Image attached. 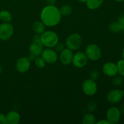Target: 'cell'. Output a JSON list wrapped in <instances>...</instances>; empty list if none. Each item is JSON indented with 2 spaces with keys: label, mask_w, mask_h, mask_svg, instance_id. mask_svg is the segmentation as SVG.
Here are the masks:
<instances>
[{
  "label": "cell",
  "mask_w": 124,
  "mask_h": 124,
  "mask_svg": "<svg viewBox=\"0 0 124 124\" xmlns=\"http://www.w3.org/2000/svg\"><path fill=\"white\" fill-rule=\"evenodd\" d=\"M112 82L113 84L115 86H121L123 83V77H122L121 76H115Z\"/></svg>",
  "instance_id": "cell-24"
},
{
  "label": "cell",
  "mask_w": 124,
  "mask_h": 124,
  "mask_svg": "<svg viewBox=\"0 0 124 124\" xmlns=\"http://www.w3.org/2000/svg\"><path fill=\"white\" fill-rule=\"evenodd\" d=\"M78 1L81 2H86L88 0H78Z\"/></svg>",
  "instance_id": "cell-34"
},
{
  "label": "cell",
  "mask_w": 124,
  "mask_h": 124,
  "mask_svg": "<svg viewBox=\"0 0 124 124\" xmlns=\"http://www.w3.org/2000/svg\"><path fill=\"white\" fill-rule=\"evenodd\" d=\"M28 58H29V60H30V61H32V60H34V59H35V56H33V54H30V55L29 56V57H28Z\"/></svg>",
  "instance_id": "cell-32"
},
{
  "label": "cell",
  "mask_w": 124,
  "mask_h": 124,
  "mask_svg": "<svg viewBox=\"0 0 124 124\" xmlns=\"http://www.w3.org/2000/svg\"><path fill=\"white\" fill-rule=\"evenodd\" d=\"M61 18L59 9L54 5L46 6L41 11V20L46 26H56L60 23Z\"/></svg>",
  "instance_id": "cell-1"
},
{
  "label": "cell",
  "mask_w": 124,
  "mask_h": 124,
  "mask_svg": "<svg viewBox=\"0 0 124 124\" xmlns=\"http://www.w3.org/2000/svg\"><path fill=\"white\" fill-rule=\"evenodd\" d=\"M116 65L117 68V73L124 78V59H122L119 61Z\"/></svg>",
  "instance_id": "cell-22"
},
{
  "label": "cell",
  "mask_w": 124,
  "mask_h": 124,
  "mask_svg": "<svg viewBox=\"0 0 124 124\" xmlns=\"http://www.w3.org/2000/svg\"><path fill=\"white\" fill-rule=\"evenodd\" d=\"M104 0H88L86 2L87 6L89 9L95 10L99 8L102 4Z\"/></svg>",
  "instance_id": "cell-16"
},
{
  "label": "cell",
  "mask_w": 124,
  "mask_h": 124,
  "mask_svg": "<svg viewBox=\"0 0 124 124\" xmlns=\"http://www.w3.org/2000/svg\"><path fill=\"white\" fill-rule=\"evenodd\" d=\"M82 123L83 124H95L96 123V119L93 114H85L82 117Z\"/></svg>",
  "instance_id": "cell-18"
},
{
  "label": "cell",
  "mask_w": 124,
  "mask_h": 124,
  "mask_svg": "<svg viewBox=\"0 0 124 124\" xmlns=\"http://www.w3.org/2000/svg\"><path fill=\"white\" fill-rule=\"evenodd\" d=\"M34 61H35V65L39 69H43L46 66V62L42 59V57H39V56L35 57Z\"/></svg>",
  "instance_id": "cell-23"
},
{
  "label": "cell",
  "mask_w": 124,
  "mask_h": 124,
  "mask_svg": "<svg viewBox=\"0 0 124 124\" xmlns=\"http://www.w3.org/2000/svg\"><path fill=\"white\" fill-rule=\"evenodd\" d=\"M115 1H116V2H123V1H124V0H115Z\"/></svg>",
  "instance_id": "cell-35"
},
{
  "label": "cell",
  "mask_w": 124,
  "mask_h": 124,
  "mask_svg": "<svg viewBox=\"0 0 124 124\" xmlns=\"http://www.w3.org/2000/svg\"><path fill=\"white\" fill-rule=\"evenodd\" d=\"M66 46L68 48L74 51L79 49L82 44V38L78 33H73L67 37Z\"/></svg>",
  "instance_id": "cell-3"
},
{
  "label": "cell",
  "mask_w": 124,
  "mask_h": 124,
  "mask_svg": "<svg viewBox=\"0 0 124 124\" xmlns=\"http://www.w3.org/2000/svg\"><path fill=\"white\" fill-rule=\"evenodd\" d=\"M87 58L85 53L82 52H78L73 54L72 63L76 68H83L87 65Z\"/></svg>",
  "instance_id": "cell-9"
},
{
  "label": "cell",
  "mask_w": 124,
  "mask_h": 124,
  "mask_svg": "<svg viewBox=\"0 0 124 124\" xmlns=\"http://www.w3.org/2000/svg\"><path fill=\"white\" fill-rule=\"evenodd\" d=\"M95 105H96L95 104H93V102H91V104L88 105V110H89V111H93L94 108H93V107L95 106Z\"/></svg>",
  "instance_id": "cell-30"
},
{
  "label": "cell",
  "mask_w": 124,
  "mask_h": 124,
  "mask_svg": "<svg viewBox=\"0 0 124 124\" xmlns=\"http://www.w3.org/2000/svg\"><path fill=\"white\" fill-rule=\"evenodd\" d=\"M12 16L7 10H2L0 12V20L3 23H10L12 21Z\"/></svg>",
  "instance_id": "cell-19"
},
{
  "label": "cell",
  "mask_w": 124,
  "mask_h": 124,
  "mask_svg": "<svg viewBox=\"0 0 124 124\" xmlns=\"http://www.w3.org/2000/svg\"><path fill=\"white\" fill-rule=\"evenodd\" d=\"M106 117L111 124L118 123L121 117V111L116 107H110L107 111Z\"/></svg>",
  "instance_id": "cell-8"
},
{
  "label": "cell",
  "mask_w": 124,
  "mask_h": 124,
  "mask_svg": "<svg viewBox=\"0 0 124 124\" xmlns=\"http://www.w3.org/2000/svg\"><path fill=\"white\" fill-rule=\"evenodd\" d=\"M122 59H124V48H123L122 52Z\"/></svg>",
  "instance_id": "cell-33"
},
{
  "label": "cell",
  "mask_w": 124,
  "mask_h": 124,
  "mask_svg": "<svg viewBox=\"0 0 124 124\" xmlns=\"http://www.w3.org/2000/svg\"><path fill=\"white\" fill-rule=\"evenodd\" d=\"M41 42L47 48H53L59 42V37L55 32L50 30L45 31L40 35Z\"/></svg>",
  "instance_id": "cell-2"
},
{
  "label": "cell",
  "mask_w": 124,
  "mask_h": 124,
  "mask_svg": "<svg viewBox=\"0 0 124 124\" xmlns=\"http://www.w3.org/2000/svg\"><path fill=\"white\" fill-rule=\"evenodd\" d=\"M2 67L0 65V74L1 73V72H2Z\"/></svg>",
  "instance_id": "cell-36"
},
{
  "label": "cell",
  "mask_w": 124,
  "mask_h": 124,
  "mask_svg": "<svg viewBox=\"0 0 124 124\" xmlns=\"http://www.w3.org/2000/svg\"><path fill=\"white\" fill-rule=\"evenodd\" d=\"M43 44L41 42L39 35H36L33 38L32 42L29 48L30 54H33L35 57L41 55L43 50Z\"/></svg>",
  "instance_id": "cell-5"
},
{
  "label": "cell",
  "mask_w": 124,
  "mask_h": 124,
  "mask_svg": "<svg viewBox=\"0 0 124 124\" xmlns=\"http://www.w3.org/2000/svg\"><path fill=\"white\" fill-rule=\"evenodd\" d=\"M41 57L47 64H53L57 61L58 56L56 52L52 49V48H47L42 50Z\"/></svg>",
  "instance_id": "cell-11"
},
{
  "label": "cell",
  "mask_w": 124,
  "mask_h": 124,
  "mask_svg": "<svg viewBox=\"0 0 124 124\" xmlns=\"http://www.w3.org/2000/svg\"><path fill=\"white\" fill-rule=\"evenodd\" d=\"M6 124V116L4 113H0V124Z\"/></svg>",
  "instance_id": "cell-27"
},
{
  "label": "cell",
  "mask_w": 124,
  "mask_h": 124,
  "mask_svg": "<svg viewBox=\"0 0 124 124\" xmlns=\"http://www.w3.org/2000/svg\"><path fill=\"white\" fill-rule=\"evenodd\" d=\"M45 26L42 21H36L33 24V30L38 35H41L45 31Z\"/></svg>",
  "instance_id": "cell-17"
},
{
  "label": "cell",
  "mask_w": 124,
  "mask_h": 124,
  "mask_svg": "<svg viewBox=\"0 0 124 124\" xmlns=\"http://www.w3.org/2000/svg\"><path fill=\"white\" fill-rule=\"evenodd\" d=\"M55 49L57 52H61L63 49L64 48V46L63 44H57L55 46Z\"/></svg>",
  "instance_id": "cell-28"
},
{
  "label": "cell",
  "mask_w": 124,
  "mask_h": 124,
  "mask_svg": "<svg viewBox=\"0 0 124 124\" xmlns=\"http://www.w3.org/2000/svg\"><path fill=\"white\" fill-rule=\"evenodd\" d=\"M30 61L27 57H21L16 62V69L19 73H25L30 67Z\"/></svg>",
  "instance_id": "cell-12"
},
{
  "label": "cell",
  "mask_w": 124,
  "mask_h": 124,
  "mask_svg": "<svg viewBox=\"0 0 124 124\" xmlns=\"http://www.w3.org/2000/svg\"><path fill=\"white\" fill-rule=\"evenodd\" d=\"M124 96V90L120 89H113L108 92L107 99L111 104H117L122 100Z\"/></svg>",
  "instance_id": "cell-10"
},
{
  "label": "cell",
  "mask_w": 124,
  "mask_h": 124,
  "mask_svg": "<svg viewBox=\"0 0 124 124\" xmlns=\"http://www.w3.org/2000/svg\"><path fill=\"white\" fill-rule=\"evenodd\" d=\"M59 12H60L61 16H66L71 14L72 12V8H71V6H70L69 5L65 4L61 7L59 9Z\"/></svg>",
  "instance_id": "cell-20"
},
{
  "label": "cell",
  "mask_w": 124,
  "mask_h": 124,
  "mask_svg": "<svg viewBox=\"0 0 124 124\" xmlns=\"http://www.w3.org/2000/svg\"><path fill=\"white\" fill-rule=\"evenodd\" d=\"M73 53L69 48H64L59 54V60L63 65H69L72 62Z\"/></svg>",
  "instance_id": "cell-14"
},
{
  "label": "cell",
  "mask_w": 124,
  "mask_h": 124,
  "mask_svg": "<svg viewBox=\"0 0 124 124\" xmlns=\"http://www.w3.org/2000/svg\"><path fill=\"white\" fill-rule=\"evenodd\" d=\"M102 70L103 73L108 77H115L117 75V65L113 62H108L104 64Z\"/></svg>",
  "instance_id": "cell-13"
},
{
  "label": "cell",
  "mask_w": 124,
  "mask_h": 124,
  "mask_svg": "<svg viewBox=\"0 0 124 124\" xmlns=\"http://www.w3.org/2000/svg\"><path fill=\"white\" fill-rule=\"evenodd\" d=\"M117 22L121 26L122 31H124V15L121 16L117 19Z\"/></svg>",
  "instance_id": "cell-25"
},
{
  "label": "cell",
  "mask_w": 124,
  "mask_h": 124,
  "mask_svg": "<svg viewBox=\"0 0 124 124\" xmlns=\"http://www.w3.org/2000/svg\"><path fill=\"white\" fill-rule=\"evenodd\" d=\"M90 77L91 79L95 81V79H97L99 77V72L97 70H93L90 73Z\"/></svg>",
  "instance_id": "cell-26"
},
{
  "label": "cell",
  "mask_w": 124,
  "mask_h": 124,
  "mask_svg": "<svg viewBox=\"0 0 124 124\" xmlns=\"http://www.w3.org/2000/svg\"><path fill=\"white\" fill-rule=\"evenodd\" d=\"M13 27L9 23L0 24V39L6 41L10 38L13 34Z\"/></svg>",
  "instance_id": "cell-7"
},
{
  "label": "cell",
  "mask_w": 124,
  "mask_h": 124,
  "mask_svg": "<svg viewBox=\"0 0 124 124\" xmlns=\"http://www.w3.org/2000/svg\"><path fill=\"white\" fill-rule=\"evenodd\" d=\"M97 124H111L110 122L108 121L107 119H102L101 120V121H98V122H96Z\"/></svg>",
  "instance_id": "cell-29"
},
{
  "label": "cell",
  "mask_w": 124,
  "mask_h": 124,
  "mask_svg": "<svg viewBox=\"0 0 124 124\" xmlns=\"http://www.w3.org/2000/svg\"><path fill=\"white\" fill-rule=\"evenodd\" d=\"M55 1L56 0H47V2L49 4V5H54Z\"/></svg>",
  "instance_id": "cell-31"
},
{
  "label": "cell",
  "mask_w": 124,
  "mask_h": 124,
  "mask_svg": "<svg viewBox=\"0 0 124 124\" xmlns=\"http://www.w3.org/2000/svg\"><path fill=\"white\" fill-rule=\"evenodd\" d=\"M82 88L84 93L89 96L94 95L98 90L96 82L94 80L91 78L84 81L82 83Z\"/></svg>",
  "instance_id": "cell-6"
},
{
  "label": "cell",
  "mask_w": 124,
  "mask_h": 124,
  "mask_svg": "<svg viewBox=\"0 0 124 124\" xmlns=\"http://www.w3.org/2000/svg\"><path fill=\"white\" fill-rule=\"evenodd\" d=\"M6 116V124H17L20 121V115L15 111H10L7 113Z\"/></svg>",
  "instance_id": "cell-15"
},
{
  "label": "cell",
  "mask_w": 124,
  "mask_h": 124,
  "mask_svg": "<svg viewBox=\"0 0 124 124\" xmlns=\"http://www.w3.org/2000/svg\"><path fill=\"white\" fill-rule=\"evenodd\" d=\"M85 53L87 58L92 61H97L101 58L102 52L101 48L97 45L91 44L85 48Z\"/></svg>",
  "instance_id": "cell-4"
},
{
  "label": "cell",
  "mask_w": 124,
  "mask_h": 124,
  "mask_svg": "<svg viewBox=\"0 0 124 124\" xmlns=\"http://www.w3.org/2000/svg\"><path fill=\"white\" fill-rule=\"evenodd\" d=\"M109 30L113 33H119L122 31L118 22H113L109 25Z\"/></svg>",
  "instance_id": "cell-21"
}]
</instances>
